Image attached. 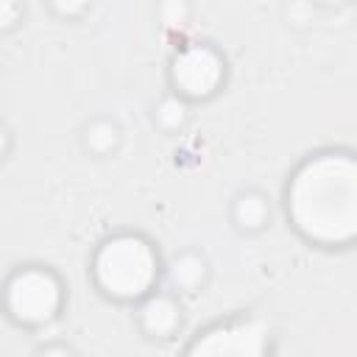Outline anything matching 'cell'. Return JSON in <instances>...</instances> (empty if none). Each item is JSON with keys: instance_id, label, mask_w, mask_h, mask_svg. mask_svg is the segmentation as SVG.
I'll list each match as a JSON object with an SVG mask.
<instances>
[{"instance_id": "4fadbf2b", "label": "cell", "mask_w": 357, "mask_h": 357, "mask_svg": "<svg viewBox=\"0 0 357 357\" xmlns=\"http://www.w3.org/2000/svg\"><path fill=\"white\" fill-rule=\"evenodd\" d=\"M86 6V0H53V8L64 17H73V14H81Z\"/></svg>"}, {"instance_id": "9c48e42d", "label": "cell", "mask_w": 357, "mask_h": 357, "mask_svg": "<svg viewBox=\"0 0 357 357\" xmlns=\"http://www.w3.org/2000/svg\"><path fill=\"white\" fill-rule=\"evenodd\" d=\"M114 142H117V128H114L112 123L98 120V123H92V126L86 128V145H89L92 151L106 153V151L114 148Z\"/></svg>"}, {"instance_id": "7a4b0ae2", "label": "cell", "mask_w": 357, "mask_h": 357, "mask_svg": "<svg viewBox=\"0 0 357 357\" xmlns=\"http://www.w3.org/2000/svg\"><path fill=\"white\" fill-rule=\"evenodd\" d=\"M95 279L114 298H139L156 279V254L145 240L120 234L98 251Z\"/></svg>"}, {"instance_id": "ba28073f", "label": "cell", "mask_w": 357, "mask_h": 357, "mask_svg": "<svg viewBox=\"0 0 357 357\" xmlns=\"http://www.w3.org/2000/svg\"><path fill=\"white\" fill-rule=\"evenodd\" d=\"M173 282L178 284V287H184V290H192V287H198L201 284V279H204V259H198L195 254H184V257H178L176 262H173Z\"/></svg>"}, {"instance_id": "5b68a950", "label": "cell", "mask_w": 357, "mask_h": 357, "mask_svg": "<svg viewBox=\"0 0 357 357\" xmlns=\"http://www.w3.org/2000/svg\"><path fill=\"white\" fill-rule=\"evenodd\" d=\"M265 349V329L259 324H229L204 332L190 351L192 354H259Z\"/></svg>"}, {"instance_id": "52a82bcc", "label": "cell", "mask_w": 357, "mask_h": 357, "mask_svg": "<svg viewBox=\"0 0 357 357\" xmlns=\"http://www.w3.org/2000/svg\"><path fill=\"white\" fill-rule=\"evenodd\" d=\"M234 218L243 229H259L268 218V206L259 195L248 192V195H240L237 198V206H234Z\"/></svg>"}, {"instance_id": "30bf717a", "label": "cell", "mask_w": 357, "mask_h": 357, "mask_svg": "<svg viewBox=\"0 0 357 357\" xmlns=\"http://www.w3.org/2000/svg\"><path fill=\"white\" fill-rule=\"evenodd\" d=\"M156 117H159V123L165 128H176V126L184 123V103L178 98H165L159 103V109H156Z\"/></svg>"}, {"instance_id": "6da1fadb", "label": "cell", "mask_w": 357, "mask_h": 357, "mask_svg": "<svg viewBox=\"0 0 357 357\" xmlns=\"http://www.w3.org/2000/svg\"><path fill=\"white\" fill-rule=\"evenodd\" d=\"M354 176L349 153H321L296 170L287 187V215L307 240L337 245L354 237Z\"/></svg>"}, {"instance_id": "7c38bea8", "label": "cell", "mask_w": 357, "mask_h": 357, "mask_svg": "<svg viewBox=\"0 0 357 357\" xmlns=\"http://www.w3.org/2000/svg\"><path fill=\"white\" fill-rule=\"evenodd\" d=\"M20 17L17 0H0V28H11Z\"/></svg>"}, {"instance_id": "8992f818", "label": "cell", "mask_w": 357, "mask_h": 357, "mask_svg": "<svg viewBox=\"0 0 357 357\" xmlns=\"http://www.w3.org/2000/svg\"><path fill=\"white\" fill-rule=\"evenodd\" d=\"M176 324H178V307L170 298L159 296L142 307V326L151 335H167L176 329Z\"/></svg>"}, {"instance_id": "8fae6325", "label": "cell", "mask_w": 357, "mask_h": 357, "mask_svg": "<svg viewBox=\"0 0 357 357\" xmlns=\"http://www.w3.org/2000/svg\"><path fill=\"white\" fill-rule=\"evenodd\" d=\"M184 3L181 0H167L165 6H162V20L170 25V28H176V25H184Z\"/></svg>"}, {"instance_id": "277c9868", "label": "cell", "mask_w": 357, "mask_h": 357, "mask_svg": "<svg viewBox=\"0 0 357 357\" xmlns=\"http://www.w3.org/2000/svg\"><path fill=\"white\" fill-rule=\"evenodd\" d=\"M220 78H223V64H220L218 53L204 45H192V47L181 50L178 59L173 61L176 86L192 98L209 95L220 84Z\"/></svg>"}, {"instance_id": "3957f363", "label": "cell", "mask_w": 357, "mask_h": 357, "mask_svg": "<svg viewBox=\"0 0 357 357\" xmlns=\"http://www.w3.org/2000/svg\"><path fill=\"white\" fill-rule=\"evenodd\" d=\"M61 293H59V282L39 268H28L20 271L8 287H6V304L8 312L22 321V324H45L53 318V312L59 310Z\"/></svg>"}, {"instance_id": "5bb4252c", "label": "cell", "mask_w": 357, "mask_h": 357, "mask_svg": "<svg viewBox=\"0 0 357 357\" xmlns=\"http://www.w3.org/2000/svg\"><path fill=\"white\" fill-rule=\"evenodd\" d=\"M6 142H8V139H6V131H3V128H0V153H3V151H6Z\"/></svg>"}]
</instances>
